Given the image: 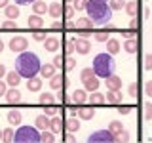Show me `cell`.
<instances>
[{
  "label": "cell",
  "mask_w": 152,
  "mask_h": 143,
  "mask_svg": "<svg viewBox=\"0 0 152 143\" xmlns=\"http://www.w3.org/2000/svg\"><path fill=\"white\" fill-rule=\"evenodd\" d=\"M40 57L32 52H21L17 57H15V71L23 78H31V76H36L40 73Z\"/></svg>",
  "instance_id": "1"
},
{
  "label": "cell",
  "mask_w": 152,
  "mask_h": 143,
  "mask_svg": "<svg viewBox=\"0 0 152 143\" xmlns=\"http://www.w3.org/2000/svg\"><path fill=\"white\" fill-rule=\"evenodd\" d=\"M86 13L93 23H99V25H107L112 19V8L107 0H88Z\"/></svg>",
  "instance_id": "2"
},
{
  "label": "cell",
  "mask_w": 152,
  "mask_h": 143,
  "mask_svg": "<svg viewBox=\"0 0 152 143\" xmlns=\"http://www.w3.org/2000/svg\"><path fill=\"white\" fill-rule=\"evenodd\" d=\"M91 69H93V73L97 74L99 78H107V76H110L114 73V69H116V63H114L112 54H108V52H101V54H97L93 57Z\"/></svg>",
  "instance_id": "3"
},
{
  "label": "cell",
  "mask_w": 152,
  "mask_h": 143,
  "mask_svg": "<svg viewBox=\"0 0 152 143\" xmlns=\"http://www.w3.org/2000/svg\"><path fill=\"white\" fill-rule=\"evenodd\" d=\"M13 141L17 143H38L40 141V132L38 128H31V126H19L17 132L13 133Z\"/></svg>",
  "instance_id": "4"
},
{
  "label": "cell",
  "mask_w": 152,
  "mask_h": 143,
  "mask_svg": "<svg viewBox=\"0 0 152 143\" xmlns=\"http://www.w3.org/2000/svg\"><path fill=\"white\" fill-rule=\"evenodd\" d=\"M74 29H76V31H78L84 38H88L89 35H91V31H93V21H91L88 15H86V17H80V19H76Z\"/></svg>",
  "instance_id": "5"
},
{
  "label": "cell",
  "mask_w": 152,
  "mask_h": 143,
  "mask_svg": "<svg viewBox=\"0 0 152 143\" xmlns=\"http://www.w3.org/2000/svg\"><path fill=\"white\" fill-rule=\"evenodd\" d=\"M88 141L89 143H97V141H103V143H112V141H116V137L110 133V130H97V132H93V133H89V137H88Z\"/></svg>",
  "instance_id": "6"
},
{
  "label": "cell",
  "mask_w": 152,
  "mask_h": 143,
  "mask_svg": "<svg viewBox=\"0 0 152 143\" xmlns=\"http://www.w3.org/2000/svg\"><path fill=\"white\" fill-rule=\"evenodd\" d=\"M10 50L12 52H19V54H21V52H25L27 50V46H28V40L25 36H12V40H10Z\"/></svg>",
  "instance_id": "7"
},
{
  "label": "cell",
  "mask_w": 152,
  "mask_h": 143,
  "mask_svg": "<svg viewBox=\"0 0 152 143\" xmlns=\"http://www.w3.org/2000/svg\"><path fill=\"white\" fill-rule=\"evenodd\" d=\"M74 48H76V52L82 54V55H86V54L91 52V44H89V40H88V38H84V36L74 38Z\"/></svg>",
  "instance_id": "8"
},
{
  "label": "cell",
  "mask_w": 152,
  "mask_h": 143,
  "mask_svg": "<svg viewBox=\"0 0 152 143\" xmlns=\"http://www.w3.org/2000/svg\"><path fill=\"white\" fill-rule=\"evenodd\" d=\"M104 86H107V90H114V92H118V90H122V78L116 74H110L104 78Z\"/></svg>",
  "instance_id": "9"
},
{
  "label": "cell",
  "mask_w": 152,
  "mask_h": 143,
  "mask_svg": "<svg viewBox=\"0 0 152 143\" xmlns=\"http://www.w3.org/2000/svg\"><path fill=\"white\" fill-rule=\"evenodd\" d=\"M59 46H61V42H59L57 36H48L44 40V50L50 52V54H55V52L59 50Z\"/></svg>",
  "instance_id": "10"
},
{
  "label": "cell",
  "mask_w": 152,
  "mask_h": 143,
  "mask_svg": "<svg viewBox=\"0 0 152 143\" xmlns=\"http://www.w3.org/2000/svg\"><path fill=\"white\" fill-rule=\"evenodd\" d=\"M82 82H84V90H86V92H95V90L99 88V84H101V82H99V76H97V74L88 76V78L82 80Z\"/></svg>",
  "instance_id": "11"
},
{
  "label": "cell",
  "mask_w": 152,
  "mask_h": 143,
  "mask_svg": "<svg viewBox=\"0 0 152 143\" xmlns=\"http://www.w3.org/2000/svg\"><path fill=\"white\" fill-rule=\"evenodd\" d=\"M27 27L31 29V31H40V29L44 27V21H42L40 15L32 13V15H28V19H27Z\"/></svg>",
  "instance_id": "12"
},
{
  "label": "cell",
  "mask_w": 152,
  "mask_h": 143,
  "mask_svg": "<svg viewBox=\"0 0 152 143\" xmlns=\"http://www.w3.org/2000/svg\"><path fill=\"white\" fill-rule=\"evenodd\" d=\"M6 82H8V86H12V88H17L19 84H21V78L23 76L17 73V71H10V73H6Z\"/></svg>",
  "instance_id": "13"
},
{
  "label": "cell",
  "mask_w": 152,
  "mask_h": 143,
  "mask_svg": "<svg viewBox=\"0 0 152 143\" xmlns=\"http://www.w3.org/2000/svg\"><path fill=\"white\" fill-rule=\"evenodd\" d=\"M4 97H6V101L10 103V105H15V103H19L21 101V92H19L17 88H10L8 92H6V95H4Z\"/></svg>",
  "instance_id": "14"
},
{
  "label": "cell",
  "mask_w": 152,
  "mask_h": 143,
  "mask_svg": "<svg viewBox=\"0 0 152 143\" xmlns=\"http://www.w3.org/2000/svg\"><path fill=\"white\" fill-rule=\"evenodd\" d=\"M19 13H21L19 4H8V6L4 8V15H6V19H17Z\"/></svg>",
  "instance_id": "15"
},
{
  "label": "cell",
  "mask_w": 152,
  "mask_h": 143,
  "mask_svg": "<svg viewBox=\"0 0 152 143\" xmlns=\"http://www.w3.org/2000/svg\"><path fill=\"white\" fill-rule=\"evenodd\" d=\"M76 116H78L80 120H91L95 116V111L91 107H80V109H76Z\"/></svg>",
  "instance_id": "16"
},
{
  "label": "cell",
  "mask_w": 152,
  "mask_h": 143,
  "mask_svg": "<svg viewBox=\"0 0 152 143\" xmlns=\"http://www.w3.org/2000/svg\"><path fill=\"white\" fill-rule=\"evenodd\" d=\"M104 99H107V103H110V105H118V103H122V92H120V90H118V92H114V90H107Z\"/></svg>",
  "instance_id": "17"
},
{
  "label": "cell",
  "mask_w": 152,
  "mask_h": 143,
  "mask_svg": "<svg viewBox=\"0 0 152 143\" xmlns=\"http://www.w3.org/2000/svg\"><path fill=\"white\" fill-rule=\"evenodd\" d=\"M50 120H51V118L48 116L46 113L44 114H38V116L34 118V126L38 128V130H48V128H50Z\"/></svg>",
  "instance_id": "18"
},
{
  "label": "cell",
  "mask_w": 152,
  "mask_h": 143,
  "mask_svg": "<svg viewBox=\"0 0 152 143\" xmlns=\"http://www.w3.org/2000/svg\"><path fill=\"white\" fill-rule=\"evenodd\" d=\"M55 69L57 67L53 63H44V65H40V76L42 78H51V76L55 74Z\"/></svg>",
  "instance_id": "19"
},
{
  "label": "cell",
  "mask_w": 152,
  "mask_h": 143,
  "mask_svg": "<svg viewBox=\"0 0 152 143\" xmlns=\"http://www.w3.org/2000/svg\"><path fill=\"white\" fill-rule=\"evenodd\" d=\"M27 88L28 92H40L42 90V78L40 76H31V78H27Z\"/></svg>",
  "instance_id": "20"
},
{
  "label": "cell",
  "mask_w": 152,
  "mask_h": 143,
  "mask_svg": "<svg viewBox=\"0 0 152 143\" xmlns=\"http://www.w3.org/2000/svg\"><path fill=\"white\" fill-rule=\"evenodd\" d=\"M48 13H50L53 19L57 17H61L63 15V6H61L59 2H51V4H48Z\"/></svg>",
  "instance_id": "21"
},
{
  "label": "cell",
  "mask_w": 152,
  "mask_h": 143,
  "mask_svg": "<svg viewBox=\"0 0 152 143\" xmlns=\"http://www.w3.org/2000/svg\"><path fill=\"white\" fill-rule=\"evenodd\" d=\"M124 50H126L127 54H135V52H139V40H137V38H126V42H124Z\"/></svg>",
  "instance_id": "22"
},
{
  "label": "cell",
  "mask_w": 152,
  "mask_h": 143,
  "mask_svg": "<svg viewBox=\"0 0 152 143\" xmlns=\"http://www.w3.org/2000/svg\"><path fill=\"white\" fill-rule=\"evenodd\" d=\"M65 128H66V130H69L70 133L80 130V120L76 118V114H72V116H69V118L65 120Z\"/></svg>",
  "instance_id": "23"
},
{
  "label": "cell",
  "mask_w": 152,
  "mask_h": 143,
  "mask_svg": "<svg viewBox=\"0 0 152 143\" xmlns=\"http://www.w3.org/2000/svg\"><path fill=\"white\" fill-rule=\"evenodd\" d=\"M108 130H110V133L114 137H118L124 130H126V126H124L120 120H110V122H108Z\"/></svg>",
  "instance_id": "24"
},
{
  "label": "cell",
  "mask_w": 152,
  "mask_h": 143,
  "mask_svg": "<svg viewBox=\"0 0 152 143\" xmlns=\"http://www.w3.org/2000/svg\"><path fill=\"white\" fill-rule=\"evenodd\" d=\"M6 118H8V122L12 124V126H19V124H21V120H23V114L19 113V111H8Z\"/></svg>",
  "instance_id": "25"
},
{
  "label": "cell",
  "mask_w": 152,
  "mask_h": 143,
  "mask_svg": "<svg viewBox=\"0 0 152 143\" xmlns=\"http://www.w3.org/2000/svg\"><path fill=\"white\" fill-rule=\"evenodd\" d=\"M70 97H72V101H74L76 105H82L86 99H88V92H86L84 88H82V90H74Z\"/></svg>",
  "instance_id": "26"
},
{
  "label": "cell",
  "mask_w": 152,
  "mask_h": 143,
  "mask_svg": "<svg viewBox=\"0 0 152 143\" xmlns=\"http://www.w3.org/2000/svg\"><path fill=\"white\" fill-rule=\"evenodd\" d=\"M63 126H65V120H61L57 114H55V116H51V120H50V130L53 132V133H59Z\"/></svg>",
  "instance_id": "27"
},
{
  "label": "cell",
  "mask_w": 152,
  "mask_h": 143,
  "mask_svg": "<svg viewBox=\"0 0 152 143\" xmlns=\"http://www.w3.org/2000/svg\"><path fill=\"white\" fill-rule=\"evenodd\" d=\"M107 52L112 54V55L120 52V42H118V38H108L107 40Z\"/></svg>",
  "instance_id": "28"
},
{
  "label": "cell",
  "mask_w": 152,
  "mask_h": 143,
  "mask_svg": "<svg viewBox=\"0 0 152 143\" xmlns=\"http://www.w3.org/2000/svg\"><path fill=\"white\" fill-rule=\"evenodd\" d=\"M88 99H89V103H91V105H104V103H107L104 95H103V94H99L97 90H95V92H91V95H89Z\"/></svg>",
  "instance_id": "29"
},
{
  "label": "cell",
  "mask_w": 152,
  "mask_h": 143,
  "mask_svg": "<svg viewBox=\"0 0 152 143\" xmlns=\"http://www.w3.org/2000/svg\"><path fill=\"white\" fill-rule=\"evenodd\" d=\"M126 13L129 17H135L137 15V12H139V4H137V0H131V2H126Z\"/></svg>",
  "instance_id": "30"
},
{
  "label": "cell",
  "mask_w": 152,
  "mask_h": 143,
  "mask_svg": "<svg viewBox=\"0 0 152 143\" xmlns=\"http://www.w3.org/2000/svg\"><path fill=\"white\" fill-rule=\"evenodd\" d=\"M32 12H34L36 15H42V13H46V12H48L46 2H42V0H34V2H32Z\"/></svg>",
  "instance_id": "31"
},
{
  "label": "cell",
  "mask_w": 152,
  "mask_h": 143,
  "mask_svg": "<svg viewBox=\"0 0 152 143\" xmlns=\"http://www.w3.org/2000/svg\"><path fill=\"white\" fill-rule=\"evenodd\" d=\"M50 86H51L53 90H61V86H63V74H57V73H55V74L50 78Z\"/></svg>",
  "instance_id": "32"
},
{
  "label": "cell",
  "mask_w": 152,
  "mask_h": 143,
  "mask_svg": "<svg viewBox=\"0 0 152 143\" xmlns=\"http://www.w3.org/2000/svg\"><path fill=\"white\" fill-rule=\"evenodd\" d=\"M53 139H55V133L51 130H42V133H40V141L42 143H53Z\"/></svg>",
  "instance_id": "33"
},
{
  "label": "cell",
  "mask_w": 152,
  "mask_h": 143,
  "mask_svg": "<svg viewBox=\"0 0 152 143\" xmlns=\"http://www.w3.org/2000/svg\"><path fill=\"white\" fill-rule=\"evenodd\" d=\"M53 95H51L50 92H46V94H40V97H38V103L40 105H51L53 103Z\"/></svg>",
  "instance_id": "34"
},
{
  "label": "cell",
  "mask_w": 152,
  "mask_h": 143,
  "mask_svg": "<svg viewBox=\"0 0 152 143\" xmlns=\"http://www.w3.org/2000/svg\"><path fill=\"white\" fill-rule=\"evenodd\" d=\"M142 116H145V120H152V103L150 101H146L145 105H142Z\"/></svg>",
  "instance_id": "35"
},
{
  "label": "cell",
  "mask_w": 152,
  "mask_h": 143,
  "mask_svg": "<svg viewBox=\"0 0 152 143\" xmlns=\"http://www.w3.org/2000/svg\"><path fill=\"white\" fill-rule=\"evenodd\" d=\"M126 2H127V0H108V4H110L112 12H114V10H122V8H126Z\"/></svg>",
  "instance_id": "36"
},
{
  "label": "cell",
  "mask_w": 152,
  "mask_h": 143,
  "mask_svg": "<svg viewBox=\"0 0 152 143\" xmlns=\"http://www.w3.org/2000/svg\"><path fill=\"white\" fill-rule=\"evenodd\" d=\"M63 67H65V69L66 71H72L74 69V67H76V61H74V57H65V61H63Z\"/></svg>",
  "instance_id": "37"
},
{
  "label": "cell",
  "mask_w": 152,
  "mask_h": 143,
  "mask_svg": "<svg viewBox=\"0 0 152 143\" xmlns=\"http://www.w3.org/2000/svg\"><path fill=\"white\" fill-rule=\"evenodd\" d=\"M2 141H13V130L12 128L2 130Z\"/></svg>",
  "instance_id": "38"
},
{
  "label": "cell",
  "mask_w": 152,
  "mask_h": 143,
  "mask_svg": "<svg viewBox=\"0 0 152 143\" xmlns=\"http://www.w3.org/2000/svg\"><path fill=\"white\" fill-rule=\"evenodd\" d=\"M2 29H4V31H15L17 25H15V21H13V19H8V21L2 23Z\"/></svg>",
  "instance_id": "39"
},
{
  "label": "cell",
  "mask_w": 152,
  "mask_h": 143,
  "mask_svg": "<svg viewBox=\"0 0 152 143\" xmlns=\"http://www.w3.org/2000/svg\"><path fill=\"white\" fill-rule=\"evenodd\" d=\"M91 74H95L91 67H84V69L80 71V80H86V78H88V76H91Z\"/></svg>",
  "instance_id": "40"
},
{
  "label": "cell",
  "mask_w": 152,
  "mask_h": 143,
  "mask_svg": "<svg viewBox=\"0 0 152 143\" xmlns=\"http://www.w3.org/2000/svg\"><path fill=\"white\" fill-rule=\"evenodd\" d=\"M32 38H34L36 42H44L46 38H48V35H46V32L40 29V31H34V35H32Z\"/></svg>",
  "instance_id": "41"
},
{
  "label": "cell",
  "mask_w": 152,
  "mask_h": 143,
  "mask_svg": "<svg viewBox=\"0 0 152 143\" xmlns=\"http://www.w3.org/2000/svg\"><path fill=\"white\" fill-rule=\"evenodd\" d=\"M46 107V114L48 116H55L57 113H59V107H55V105H44Z\"/></svg>",
  "instance_id": "42"
},
{
  "label": "cell",
  "mask_w": 152,
  "mask_h": 143,
  "mask_svg": "<svg viewBox=\"0 0 152 143\" xmlns=\"http://www.w3.org/2000/svg\"><path fill=\"white\" fill-rule=\"evenodd\" d=\"M95 40H97V42H107V40H108V32H107V31L95 32Z\"/></svg>",
  "instance_id": "43"
},
{
  "label": "cell",
  "mask_w": 152,
  "mask_h": 143,
  "mask_svg": "<svg viewBox=\"0 0 152 143\" xmlns=\"http://www.w3.org/2000/svg\"><path fill=\"white\" fill-rule=\"evenodd\" d=\"M127 92H129L131 97H137V95H139V86H137V82H131L129 88H127Z\"/></svg>",
  "instance_id": "44"
},
{
  "label": "cell",
  "mask_w": 152,
  "mask_h": 143,
  "mask_svg": "<svg viewBox=\"0 0 152 143\" xmlns=\"http://www.w3.org/2000/svg\"><path fill=\"white\" fill-rule=\"evenodd\" d=\"M72 13H74V6H69V4H66V6H63V15H65L66 19L72 17Z\"/></svg>",
  "instance_id": "45"
},
{
  "label": "cell",
  "mask_w": 152,
  "mask_h": 143,
  "mask_svg": "<svg viewBox=\"0 0 152 143\" xmlns=\"http://www.w3.org/2000/svg\"><path fill=\"white\" fill-rule=\"evenodd\" d=\"M86 4H88V0H72L74 10H86Z\"/></svg>",
  "instance_id": "46"
},
{
  "label": "cell",
  "mask_w": 152,
  "mask_h": 143,
  "mask_svg": "<svg viewBox=\"0 0 152 143\" xmlns=\"http://www.w3.org/2000/svg\"><path fill=\"white\" fill-rule=\"evenodd\" d=\"M118 113H120V114H129V113H131V107H129V105L118 103Z\"/></svg>",
  "instance_id": "47"
},
{
  "label": "cell",
  "mask_w": 152,
  "mask_h": 143,
  "mask_svg": "<svg viewBox=\"0 0 152 143\" xmlns=\"http://www.w3.org/2000/svg\"><path fill=\"white\" fill-rule=\"evenodd\" d=\"M6 92H8V82L0 78V97H4V95H6Z\"/></svg>",
  "instance_id": "48"
},
{
  "label": "cell",
  "mask_w": 152,
  "mask_h": 143,
  "mask_svg": "<svg viewBox=\"0 0 152 143\" xmlns=\"http://www.w3.org/2000/svg\"><path fill=\"white\" fill-rule=\"evenodd\" d=\"M145 69L152 71V54H146L145 55Z\"/></svg>",
  "instance_id": "49"
},
{
  "label": "cell",
  "mask_w": 152,
  "mask_h": 143,
  "mask_svg": "<svg viewBox=\"0 0 152 143\" xmlns=\"http://www.w3.org/2000/svg\"><path fill=\"white\" fill-rule=\"evenodd\" d=\"M65 50H66V54H72V52H76V48H74V40H69L65 44Z\"/></svg>",
  "instance_id": "50"
},
{
  "label": "cell",
  "mask_w": 152,
  "mask_h": 143,
  "mask_svg": "<svg viewBox=\"0 0 152 143\" xmlns=\"http://www.w3.org/2000/svg\"><path fill=\"white\" fill-rule=\"evenodd\" d=\"M145 94H146V97H152V80H148L145 84Z\"/></svg>",
  "instance_id": "51"
},
{
  "label": "cell",
  "mask_w": 152,
  "mask_h": 143,
  "mask_svg": "<svg viewBox=\"0 0 152 143\" xmlns=\"http://www.w3.org/2000/svg\"><path fill=\"white\" fill-rule=\"evenodd\" d=\"M116 139H118V141H129V132H127V130H124V132L120 133V136L116 137Z\"/></svg>",
  "instance_id": "52"
},
{
  "label": "cell",
  "mask_w": 152,
  "mask_h": 143,
  "mask_svg": "<svg viewBox=\"0 0 152 143\" xmlns=\"http://www.w3.org/2000/svg\"><path fill=\"white\" fill-rule=\"evenodd\" d=\"M122 35L126 38H133V36H137V31H135V29H127V31H124Z\"/></svg>",
  "instance_id": "53"
},
{
  "label": "cell",
  "mask_w": 152,
  "mask_h": 143,
  "mask_svg": "<svg viewBox=\"0 0 152 143\" xmlns=\"http://www.w3.org/2000/svg\"><path fill=\"white\" fill-rule=\"evenodd\" d=\"M63 61H65V57H61V55H55L51 63H53L55 67H63Z\"/></svg>",
  "instance_id": "54"
},
{
  "label": "cell",
  "mask_w": 152,
  "mask_h": 143,
  "mask_svg": "<svg viewBox=\"0 0 152 143\" xmlns=\"http://www.w3.org/2000/svg\"><path fill=\"white\" fill-rule=\"evenodd\" d=\"M129 29H135V31H139V19L133 17V19H131V23H129Z\"/></svg>",
  "instance_id": "55"
},
{
  "label": "cell",
  "mask_w": 152,
  "mask_h": 143,
  "mask_svg": "<svg viewBox=\"0 0 152 143\" xmlns=\"http://www.w3.org/2000/svg\"><path fill=\"white\" fill-rule=\"evenodd\" d=\"M61 27H63V21H53L51 23V29H53V31H59Z\"/></svg>",
  "instance_id": "56"
},
{
  "label": "cell",
  "mask_w": 152,
  "mask_h": 143,
  "mask_svg": "<svg viewBox=\"0 0 152 143\" xmlns=\"http://www.w3.org/2000/svg\"><path fill=\"white\" fill-rule=\"evenodd\" d=\"M6 73H8V71H6V67L0 63V78H4V76H6Z\"/></svg>",
  "instance_id": "57"
},
{
  "label": "cell",
  "mask_w": 152,
  "mask_h": 143,
  "mask_svg": "<svg viewBox=\"0 0 152 143\" xmlns=\"http://www.w3.org/2000/svg\"><path fill=\"white\" fill-rule=\"evenodd\" d=\"M34 0H15V4H19V6H23V4H32Z\"/></svg>",
  "instance_id": "58"
},
{
  "label": "cell",
  "mask_w": 152,
  "mask_h": 143,
  "mask_svg": "<svg viewBox=\"0 0 152 143\" xmlns=\"http://www.w3.org/2000/svg\"><path fill=\"white\" fill-rule=\"evenodd\" d=\"M10 4V0H0V8H6Z\"/></svg>",
  "instance_id": "59"
},
{
  "label": "cell",
  "mask_w": 152,
  "mask_h": 143,
  "mask_svg": "<svg viewBox=\"0 0 152 143\" xmlns=\"http://www.w3.org/2000/svg\"><path fill=\"white\" fill-rule=\"evenodd\" d=\"M0 52H4V42H2V38H0Z\"/></svg>",
  "instance_id": "60"
},
{
  "label": "cell",
  "mask_w": 152,
  "mask_h": 143,
  "mask_svg": "<svg viewBox=\"0 0 152 143\" xmlns=\"http://www.w3.org/2000/svg\"><path fill=\"white\" fill-rule=\"evenodd\" d=\"M0 141H2V130H0Z\"/></svg>",
  "instance_id": "61"
},
{
  "label": "cell",
  "mask_w": 152,
  "mask_h": 143,
  "mask_svg": "<svg viewBox=\"0 0 152 143\" xmlns=\"http://www.w3.org/2000/svg\"><path fill=\"white\" fill-rule=\"evenodd\" d=\"M65 2H72V0H65Z\"/></svg>",
  "instance_id": "62"
},
{
  "label": "cell",
  "mask_w": 152,
  "mask_h": 143,
  "mask_svg": "<svg viewBox=\"0 0 152 143\" xmlns=\"http://www.w3.org/2000/svg\"><path fill=\"white\" fill-rule=\"evenodd\" d=\"M107 2H108V0H107Z\"/></svg>",
  "instance_id": "63"
}]
</instances>
